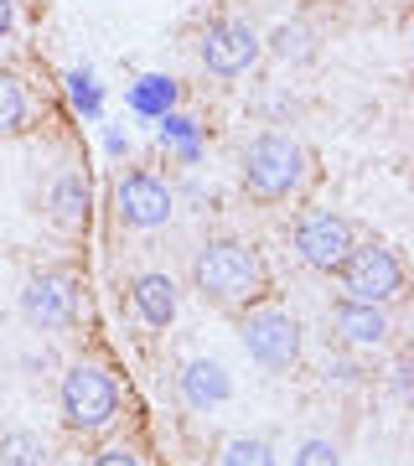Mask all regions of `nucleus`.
I'll list each match as a JSON object with an SVG mask.
<instances>
[{
    "label": "nucleus",
    "instance_id": "13",
    "mask_svg": "<svg viewBox=\"0 0 414 466\" xmlns=\"http://www.w3.org/2000/svg\"><path fill=\"white\" fill-rule=\"evenodd\" d=\"M228 394H233V379L223 373V363H213V358H192V363L182 368V400L192 404V410L223 404Z\"/></svg>",
    "mask_w": 414,
    "mask_h": 466
},
{
    "label": "nucleus",
    "instance_id": "3",
    "mask_svg": "<svg viewBox=\"0 0 414 466\" xmlns=\"http://www.w3.org/2000/svg\"><path fill=\"white\" fill-rule=\"evenodd\" d=\"M238 342H244V352L259 368H269V373H285V368L300 363V321L290 317L285 306H275V300H254V306H244Z\"/></svg>",
    "mask_w": 414,
    "mask_h": 466
},
{
    "label": "nucleus",
    "instance_id": "22",
    "mask_svg": "<svg viewBox=\"0 0 414 466\" xmlns=\"http://www.w3.org/2000/svg\"><path fill=\"white\" fill-rule=\"evenodd\" d=\"M94 466H146V461H140L135 446H104L99 456H94Z\"/></svg>",
    "mask_w": 414,
    "mask_h": 466
},
{
    "label": "nucleus",
    "instance_id": "12",
    "mask_svg": "<svg viewBox=\"0 0 414 466\" xmlns=\"http://www.w3.org/2000/svg\"><path fill=\"white\" fill-rule=\"evenodd\" d=\"M88 208H94L88 177L83 171H63L57 187H52V223L63 233H78V228H88Z\"/></svg>",
    "mask_w": 414,
    "mask_h": 466
},
{
    "label": "nucleus",
    "instance_id": "9",
    "mask_svg": "<svg viewBox=\"0 0 414 466\" xmlns=\"http://www.w3.org/2000/svg\"><path fill=\"white\" fill-rule=\"evenodd\" d=\"M115 208L130 228H161L166 218H171V208H177V198H171V187H166L161 177L130 171V177H119V187H115Z\"/></svg>",
    "mask_w": 414,
    "mask_h": 466
},
{
    "label": "nucleus",
    "instance_id": "15",
    "mask_svg": "<svg viewBox=\"0 0 414 466\" xmlns=\"http://www.w3.org/2000/svg\"><path fill=\"white\" fill-rule=\"evenodd\" d=\"M156 140H161L177 161H187V167L202 156V125L187 119V115H177V109H166V115L156 119Z\"/></svg>",
    "mask_w": 414,
    "mask_h": 466
},
{
    "label": "nucleus",
    "instance_id": "5",
    "mask_svg": "<svg viewBox=\"0 0 414 466\" xmlns=\"http://www.w3.org/2000/svg\"><path fill=\"white\" fill-rule=\"evenodd\" d=\"M337 275H342L348 300H363V306H389V300L404 296V265H399V254L389 244H379V238L352 244Z\"/></svg>",
    "mask_w": 414,
    "mask_h": 466
},
{
    "label": "nucleus",
    "instance_id": "26",
    "mask_svg": "<svg viewBox=\"0 0 414 466\" xmlns=\"http://www.w3.org/2000/svg\"><path fill=\"white\" fill-rule=\"evenodd\" d=\"M16 26V0H0V36Z\"/></svg>",
    "mask_w": 414,
    "mask_h": 466
},
{
    "label": "nucleus",
    "instance_id": "14",
    "mask_svg": "<svg viewBox=\"0 0 414 466\" xmlns=\"http://www.w3.org/2000/svg\"><path fill=\"white\" fill-rule=\"evenodd\" d=\"M140 119H161L166 109H177V78H166V73H146V78H135L130 94H125Z\"/></svg>",
    "mask_w": 414,
    "mask_h": 466
},
{
    "label": "nucleus",
    "instance_id": "18",
    "mask_svg": "<svg viewBox=\"0 0 414 466\" xmlns=\"http://www.w3.org/2000/svg\"><path fill=\"white\" fill-rule=\"evenodd\" d=\"M63 84H67V99H73V109H78L83 119H99L104 115V94H99V84H94V73H88V67H73Z\"/></svg>",
    "mask_w": 414,
    "mask_h": 466
},
{
    "label": "nucleus",
    "instance_id": "1",
    "mask_svg": "<svg viewBox=\"0 0 414 466\" xmlns=\"http://www.w3.org/2000/svg\"><path fill=\"white\" fill-rule=\"evenodd\" d=\"M192 290L223 311H244L269 296V269L259 249H248L238 238H213L192 254Z\"/></svg>",
    "mask_w": 414,
    "mask_h": 466
},
{
    "label": "nucleus",
    "instance_id": "24",
    "mask_svg": "<svg viewBox=\"0 0 414 466\" xmlns=\"http://www.w3.org/2000/svg\"><path fill=\"white\" fill-rule=\"evenodd\" d=\"M394 394L409 400V363H394Z\"/></svg>",
    "mask_w": 414,
    "mask_h": 466
},
{
    "label": "nucleus",
    "instance_id": "25",
    "mask_svg": "<svg viewBox=\"0 0 414 466\" xmlns=\"http://www.w3.org/2000/svg\"><path fill=\"white\" fill-rule=\"evenodd\" d=\"M327 379H342V383H358V368H352V363H327Z\"/></svg>",
    "mask_w": 414,
    "mask_h": 466
},
{
    "label": "nucleus",
    "instance_id": "4",
    "mask_svg": "<svg viewBox=\"0 0 414 466\" xmlns=\"http://www.w3.org/2000/svg\"><path fill=\"white\" fill-rule=\"evenodd\" d=\"M119 415V389L109 379V368L99 363H73L63 373V420L67 431L78 435H99L109 431Z\"/></svg>",
    "mask_w": 414,
    "mask_h": 466
},
{
    "label": "nucleus",
    "instance_id": "19",
    "mask_svg": "<svg viewBox=\"0 0 414 466\" xmlns=\"http://www.w3.org/2000/svg\"><path fill=\"white\" fill-rule=\"evenodd\" d=\"M217 466H275V451L259 435H233L223 446V456H217Z\"/></svg>",
    "mask_w": 414,
    "mask_h": 466
},
{
    "label": "nucleus",
    "instance_id": "11",
    "mask_svg": "<svg viewBox=\"0 0 414 466\" xmlns=\"http://www.w3.org/2000/svg\"><path fill=\"white\" fill-rule=\"evenodd\" d=\"M130 300H135V311H140V321H146V327H171V321H177V306H182L177 280H171V275H161V269L135 275Z\"/></svg>",
    "mask_w": 414,
    "mask_h": 466
},
{
    "label": "nucleus",
    "instance_id": "2",
    "mask_svg": "<svg viewBox=\"0 0 414 466\" xmlns=\"http://www.w3.org/2000/svg\"><path fill=\"white\" fill-rule=\"evenodd\" d=\"M244 192L248 198H259V202H280L290 198L306 177H311V150L300 146L296 135H285V130H265V135H254L244 150Z\"/></svg>",
    "mask_w": 414,
    "mask_h": 466
},
{
    "label": "nucleus",
    "instance_id": "20",
    "mask_svg": "<svg viewBox=\"0 0 414 466\" xmlns=\"http://www.w3.org/2000/svg\"><path fill=\"white\" fill-rule=\"evenodd\" d=\"M296 466H342V451L331 446V441H306L296 451Z\"/></svg>",
    "mask_w": 414,
    "mask_h": 466
},
{
    "label": "nucleus",
    "instance_id": "6",
    "mask_svg": "<svg viewBox=\"0 0 414 466\" xmlns=\"http://www.w3.org/2000/svg\"><path fill=\"white\" fill-rule=\"evenodd\" d=\"M78 311H83V290H78V275L73 269H42L21 290V317L32 321V327H42V332L73 327Z\"/></svg>",
    "mask_w": 414,
    "mask_h": 466
},
{
    "label": "nucleus",
    "instance_id": "16",
    "mask_svg": "<svg viewBox=\"0 0 414 466\" xmlns=\"http://www.w3.org/2000/svg\"><path fill=\"white\" fill-rule=\"evenodd\" d=\"M0 466H47V441L26 431L0 435Z\"/></svg>",
    "mask_w": 414,
    "mask_h": 466
},
{
    "label": "nucleus",
    "instance_id": "21",
    "mask_svg": "<svg viewBox=\"0 0 414 466\" xmlns=\"http://www.w3.org/2000/svg\"><path fill=\"white\" fill-rule=\"evenodd\" d=\"M269 47L280 52V57H306V52H311V47H306V26H280Z\"/></svg>",
    "mask_w": 414,
    "mask_h": 466
},
{
    "label": "nucleus",
    "instance_id": "17",
    "mask_svg": "<svg viewBox=\"0 0 414 466\" xmlns=\"http://www.w3.org/2000/svg\"><path fill=\"white\" fill-rule=\"evenodd\" d=\"M26 125V88H21L16 73L0 67V135H11Z\"/></svg>",
    "mask_w": 414,
    "mask_h": 466
},
{
    "label": "nucleus",
    "instance_id": "23",
    "mask_svg": "<svg viewBox=\"0 0 414 466\" xmlns=\"http://www.w3.org/2000/svg\"><path fill=\"white\" fill-rule=\"evenodd\" d=\"M104 150H109V156H125V150H130V135L109 130V135H104Z\"/></svg>",
    "mask_w": 414,
    "mask_h": 466
},
{
    "label": "nucleus",
    "instance_id": "10",
    "mask_svg": "<svg viewBox=\"0 0 414 466\" xmlns=\"http://www.w3.org/2000/svg\"><path fill=\"white\" fill-rule=\"evenodd\" d=\"M331 332L342 337L348 348L373 352V348H389V342H394V321H389L383 306H363V300L342 296L337 306H331Z\"/></svg>",
    "mask_w": 414,
    "mask_h": 466
},
{
    "label": "nucleus",
    "instance_id": "7",
    "mask_svg": "<svg viewBox=\"0 0 414 466\" xmlns=\"http://www.w3.org/2000/svg\"><path fill=\"white\" fill-rule=\"evenodd\" d=\"M352 244H358V228L342 213H331V208H311L296 223V254L311 269H321V275H337Z\"/></svg>",
    "mask_w": 414,
    "mask_h": 466
},
{
    "label": "nucleus",
    "instance_id": "8",
    "mask_svg": "<svg viewBox=\"0 0 414 466\" xmlns=\"http://www.w3.org/2000/svg\"><path fill=\"white\" fill-rule=\"evenodd\" d=\"M202 63L207 73L217 78H238L248 67L259 63V36L248 21H213L207 32H202Z\"/></svg>",
    "mask_w": 414,
    "mask_h": 466
}]
</instances>
